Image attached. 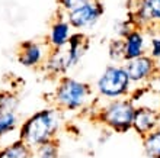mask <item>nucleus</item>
<instances>
[{
  "label": "nucleus",
  "mask_w": 160,
  "mask_h": 158,
  "mask_svg": "<svg viewBox=\"0 0 160 158\" xmlns=\"http://www.w3.org/2000/svg\"><path fill=\"white\" fill-rule=\"evenodd\" d=\"M32 150L23 141L16 139L0 150V158H31Z\"/></svg>",
  "instance_id": "nucleus-14"
},
{
  "label": "nucleus",
  "mask_w": 160,
  "mask_h": 158,
  "mask_svg": "<svg viewBox=\"0 0 160 158\" xmlns=\"http://www.w3.org/2000/svg\"><path fill=\"white\" fill-rule=\"evenodd\" d=\"M135 103L131 97L109 100L101 104L93 112L92 117L101 125L105 126L109 132L127 133L132 131V119L135 113Z\"/></svg>",
  "instance_id": "nucleus-3"
},
{
  "label": "nucleus",
  "mask_w": 160,
  "mask_h": 158,
  "mask_svg": "<svg viewBox=\"0 0 160 158\" xmlns=\"http://www.w3.org/2000/svg\"><path fill=\"white\" fill-rule=\"evenodd\" d=\"M19 126L18 112H3L0 113V139L10 135Z\"/></svg>",
  "instance_id": "nucleus-16"
},
{
  "label": "nucleus",
  "mask_w": 160,
  "mask_h": 158,
  "mask_svg": "<svg viewBox=\"0 0 160 158\" xmlns=\"http://www.w3.org/2000/svg\"><path fill=\"white\" fill-rule=\"evenodd\" d=\"M93 89L82 80L63 75L57 80L52 92V103L61 112H80L93 102Z\"/></svg>",
  "instance_id": "nucleus-2"
},
{
  "label": "nucleus",
  "mask_w": 160,
  "mask_h": 158,
  "mask_svg": "<svg viewBox=\"0 0 160 158\" xmlns=\"http://www.w3.org/2000/svg\"><path fill=\"white\" fill-rule=\"evenodd\" d=\"M19 108V97L10 90H0V113L16 112Z\"/></svg>",
  "instance_id": "nucleus-18"
},
{
  "label": "nucleus",
  "mask_w": 160,
  "mask_h": 158,
  "mask_svg": "<svg viewBox=\"0 0 160 158\" xmlns=\"http://www.w3.org/2000/svg\"><path fill=\"white\" fill-rule=\"evenodd\" d=\"M160 126V109L152 106H137L132 119V131L141 139Z\"/></svg>",
  "instance_id": "nucleus-9"
},
{
  "label": "nucleus",
  "mask_w": 160,
  "mask_h": 158,
  "mask_svg": "<svg viewBox=\"0 0 160 158\" xmlns=\"http://www.w3.org/2000/svg\"><path fill=\"white\" fill-rule=\"evenodd\" d=\"M73 32L74 31L66 19V13L60 12V16L54 17V21L51 22L50 32L47 36V44L50 46V50H64L67 46Z\"/></svg>",
  "instance_id": "nucleus-10"
},
{
  "label": "nucleus",
  "mask_w": 160,
  "mask_h": 158,
  "mask_svg": "<svg viewBox=\"0 0 160 158\" xmlns=\"http://www.w3.org/2000/svg\"><path fill=\"white\" fill-rule=\"evenodd\" d=\"M103 13H105L103 3L101 0H93L67 12L66 19L68 21L74 32H84L96 26V23L103 16Z\"/></svg>",
  "instance_id": "nucleus-6"
},
{
  "label": "nucleus",
  "mask_w": 160,
  "mask_h": 158,
  "mask_svg": "<svg viewBox=\"0 0 160 158\" xmlns=\"http://www.w3.org/2000/svg\"><path fill=\"white\" fill-rule=\"evenodd\" d=\"M108 55H109V60L112 61V64H124L125 60H124V44H122V39L119 38H115L109 42L108 45Z\"/></svg>",
  "instance_id": "nucleus-19"
},
{
  "label": "nucleus",
  "mask_w": 160,
  "mask_h": 158,
  "mask_svg": "<svg viewBox=\"0 0 160 158\" xmlns=\"http://www.w3.org/2000/svg\"><path fill=\"white\" fill-rule=\"evenodd\" d=\"M147 38L146 32L138 28L132 29L125 38H122V44H124V60L131 61L138 57L147 54Z\"/></svg>",
  "instance_id": "nucleus-11"
},
{
  "label": "nucleus",
  "mask_w": 160,
  "mask_h": 158,
  "mask_svg": "<svg viewBox=\"0 0 160 158\" xmlns=\"http://www.w3.org/2000/svg\"><path fill=\"white\" fill-rule=\"evenodd\" d=\"M128 16L135 28L160 32V0H128Z\"/></svg>",
  "instance_id": "nucleus-5"
},
{
  "label": "nucleus",
  "mask_w": 160,
  "mask_h": 158,
  "mask_svg": "<svg viewBox=\"0 0 160 158\" xmlns=\"http://www.w3.org/2000/svg\"><path fill=\"white\" fill-rule=\"evenodd\" d=\"M31 158H60V144L57 139L47 142L44 145L32 150Z\"/></svg>",
  "instance_id": "nucleus-17"
},
{
  "label": "nucleus",
  "mask_w": 160,
  "mask_h": 158,
  "mask_svg": "<svg viewBox=\"0 0 160 158\" xmlns=\"http://www.w3.org/2000/svg\"><path fill=\"white\" fill-rule=\"evenodd\" d=\"M64 125V112L58 108L51 106L37 110L19 126V136L21 139L29 146L31 150L38 148L47 142L57 139V135Z\"/></svg>",
  "instance_id": "nucleus-1"
},
{
  "label": "nucleus",
  "mask_w": 160,
  "mask_h": 158,
  "mask_svg": "<svg viewBox=\"0 0 160 158\" xmlns=\"http://www.w3.org/2000/svg\"><path fill=\"white\" fill-rule=\"evenodd\" d=\"M66 50L68 68L72 70L80 64L89 50V38L84 35V32H73L70 41H68Z\"/></svg>",
  "instance_id": "nucleus-12"
},
{
  "label": "nucleus",
  "mask_w": 160,
  "mask_h": 158,
  "mask_svg": "<svg viewBox=\"0 0 160 158\" xmlns=\"http://www.w3.org/2000/svg\"><path fill=\"white\" fill-rule=\"evenodd\" d=\"M143 150L147 158H160V126L143 138Z\"/></svg>",
  "instance_id": "nucleus-15"
},
{
  "label": "nucleus",
  "mask_w": 160,
  "mask_h": 158,
  "mask_svg": "<svg viewBox=\"0 0 160 158\" xmlns=\"http://www.w3.org/2000/svg\"><path fill=\"white\" fill-rule=\"evenodd\" d=\"M124 67L128 73V77L134 89L147 87L148 84H152L160 70L159 63H156L147 54L135 60H131V61H125Z\"/></svg>",
  "instance_id": "nucleus-7"
},
{
  "label": "nucleus",
  "mask_w": 160,
  "mask_h": 158,
  "mask_svg": "<svg viewBox=\"0 0 160 158\" xmlns=\"http://www.w3.org/2000/svg\"><path fill=\"white\" fill-rule=\"evenodd\" d=\"M41 70L45 73L48 77L58 80L63 75H67L70 71L67 64V57H66V50H50L47 55L45 61L42 64Z\"/></svg>",
  "instance_id": "nucleus-13"
},
{
  "label": "nucleus",
  "mask_w": 160,
  "mask_h": 158,
  "mask_svg": "<svg viewBox=\"0 0 160 158\" xmlns=\"http://www.w3.org/2000/svg\"><path fill=\"white\" fill-rule=\"evenodd\" d=\"M147 55H150L156 63L160 61V35H152L147 42Z\"/></svg>",
  "instance_id": "nucleus-21"
},
{
  "label": "nucleus",
  "mask_w": 160,
  "mask_h": 158,
  "mask_svg": "<svg viewBox=\"0 0 160 158\" xmlns=\"http://www.w3.org/2000/svg\"><path fill=\"white\" fill-rule=\"evenodd\" d=\"M48 52L50 46L47 41H23L18 50V61L26 68H41Z\"/></svg>",
  "instance_id": "nucleus-8"
},
{
  "label": "nucleus",
  "mask_w": 160,
  "mask_h": 158,
  "mask_svg": "<svg viewBox=\"0 0 160 158\" xmlns=\"http://www.w3.org/2000/svg\"><path fill=\"white\" fill-rule=\"evenodd\" d=\"M132 29H135V25L134 22L131 21L130 16L125 17V19H121V21H117L114 25V32L117 35V38H119V39L125 38Z\"/></svg>",
  "instance_id": "nucleus-20"
},
{
  "label": "nucleus",
  "mask_w": 160,
  "mask_h": 158,
  "mask_svg": "<svg viewBox=\"0 0 160 158\" xmlns=\"http://www.w3.org/2000/svg\"><path fill=\"white\" fill-rule=\"evenodd\" d=\"M89 2H93V0H57V4H58L60 12L67 13L73 9L82 6V4L89 3Z\"/></svg>",
  "instance_id": "nucleus-22"
},
{
  "label": "nucleus",
  "mask_w": 160,
  "mask_h": 158,
  "mask_svg": "<svg viewBox=\"0 0 160 158\" xmlns=\"http://www.w3.org/2000/svg\"><path fill=\"white\" fill-rule=\"evenodd\" d=\"M134 87L124 64H109L95 83V92L105 102L130 97Z\"/></svg>",
  "instance_id": "nucleus-4"
}]
</instances>
